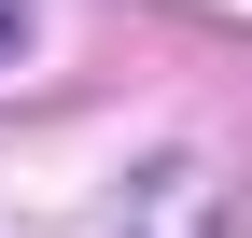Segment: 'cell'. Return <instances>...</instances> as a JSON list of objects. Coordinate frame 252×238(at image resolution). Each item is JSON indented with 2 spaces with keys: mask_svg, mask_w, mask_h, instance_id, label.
Here are the masks:
<instances>
[{
  "mask_svg": "<svg viewBox=\"0 0 252 238\" xmlns=\"http://www.w3.org/2000/svg\"><path fill=\"white\" fill-rule=\"evenodd\" d=\"M126 238H210V196H196V168H154V196H140V224Z\"/></svg>",
  "mask_w": 252,
  "mask_h": 238,
  "instance_id": "cell-1",
  "label": "cell"
},
{
  "mask_svg": "<svg viewBox=\"0 0 252 238\" xmlns=\"http://www.w3.org/2000/svg\"><path fill=\"white\" fill-rule=\"evenodd\" d=\"M14 42H28V14H14V0H0V56H14Z\"/></svg>",
  "mask_w": 252,
  "mask_h": 238,
  "instance_id": "cell-2",
  "label": "cell"
}]
</instances>
